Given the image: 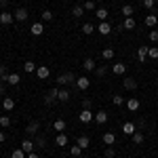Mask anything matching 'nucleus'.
Listing matches in <instances>:
<instances>
[{
	"label": "nucleus",
	"mask_w": 158,
	"mask_h": 158,
	"mask_svg": "<svg viewBox=\"0 0 158 158\" xmlns=\"http://www.w3.org/2000/svg\"><path fill=\"white\" fill-rule=\"evenodd\" d=\"M78 118H80V122H85V124H89V122H91L93 118H95V114H93V112H91L89 108H85L82 112H80V114H78Z\"/></svg>",
	"instance_id": "obj_1"
},
{
	"label": "nucleus",
	"mask_w": 158,
	"mask_h": 158,
	"mask_svg": "<svg viewBox=\"0 0 158 158\" xmlns=\"http://www.w3.org/2000/svg\"><path fill=\"white\" fill-rule=\"evenodd\" d=\"M76 86H78L80 91H86V89L91 86V80H89V76H78V78H76Z\"/></svg>",
	"instance_id": "obj_2"
},
{
	"label": "nucleus",
	"mask_w": 158,
	"mask_h": 158,
	"mask_svg": "<svg viewBox=\"0 0 158 158\" xmlns=\"http://www.w3.org/2000/svg\"><path fill=\"white\" fill-rule=\"evenodd\" d=\"M13 21H15V15H13V13H6V11L0 13V23L2 25H11Z\"/></svg>",
	"instance_id": "obj_3"
},
{
	"label": "nucleus",
	"mask_w": 158,
	"mask_h": 158,
	"mask_svg": "<svg viewBox=\"0 0 158 158\" xmlns=\"http://www.w3.org/2000/svg\"><path fill=\"white\" fill-rule=\"evenodd\" d=\"M30 32H32V36H42V34H44V25H42V21H36V23H32Z\"/></svg>",
	"instance_id": "obj_4"
},
{
	"label": "nucleus",
	"mask_w": 158,
	"mask_h": 158,
	"mask_svg": "<svg viewBox=\"0 0 158 158\" xmlns=\"http://www.w3.org/2000/svg\"><path fill=\"white\" fill-rule=\"evenodd\" d=\"M53 93H55L57 101H63V103H65V101L70 99V91H65V89H55Z\"/></svg>",
	"instance_id": "obj_5"
},
{
	"label": "nucleus",
	"mask_w": 158,
	"mask_h": 158,
	"mask_svg": "<svg viewBox=\"0 0 158 158\" xmlns=\"http://www.w3.org/2000/svg\"><path fill=\"white\" fill-rule=\"evenodd\" d=\"M49 74H51V70L47 68V65H38V68H36V76L40 78V80H47Z\"/></svg>",
	"instance_id": "obj_6"
},
{
	"label": "nucleus",
	"mask_w": 158,
	"mask_h": 158,
	"mask_svg": "<svg viewBox=\"0 0 158 158\" xmlns=\"http://www.w3.org/2000/svg\"><path fill=\"white\" fill-rule=\"evenodd\" d=\"M74 80H76L74 74H61V76H57V85H70Z\"/></svg>",
	"instance_id": "obj_7"
},
{
	"label": "nucleus",
	"mask_w": 158,
	"mask_h": 158,
	"mask_svg": "<svg viewBox=\"0 0 158 158\" xmlns=\"http://www.w3.org/2000/svg\"><path fill=\"white\" fill-rule=\"evenodd\" d=\"M112 72L116 74V76H124L127 74V63H114L112 65Z\"/></svg>",
	"instance_id": "obj_8"
},
{
	"label": "nucleus",
	"mask_w": 158,
	"mask_h": 158,
	"mask_svg": "<svg viewBox=\"0 0 158 158\" xmlns=\"http://www.w3.org/2000/svg\"><path fill=\"white\" fill-rule=\"evenodd\" d=\"M34 148H36V143H34L32 139H23V141H21V150H23L25 154H30V152H34Z\"/></svg>",
	"instance_id": "obj_9"
},
{
	"label": "nucleus",
	"mask_w": 158,
	"mask_h": 158,
	"mask_svg": "<svg viewBox=\"0 0 158 158\" xmlns=\"http://www.w3.org/2000/svg\"><path fill=\"white\" fill-rule=\"evenodd\" d=\"M2 108H4V112H11V110L15 108V99L9 97V95H6V97H2Z\"/></svg>",
	"instance_id": "obj_10"
},
{
	"label": "nucleus",
	"mask_w": 158,
	"mask_h": 158,
	"mask_svg": "<svg viewBox=\"0 0 158 158\" xmlns=\"http://www.w3.org/2000/svg\"><path fill=\"white\" fill-rule=\"evenodd\" d=\"M13 15H15V21H25L30 13H27V9H17V11L13 13Z\"/></svg>",
	"instance_id": "obj_11"
},
{
	"label": "nucleus",
	"mask_w": 158,
	"mask_h": 158,
	"mask_svg": "<svg viewBox=\"0 0 158 158\" xmlns=\"http://www.w3.org/2000/svg\"><path fill=\"white\" fill-rule=\"evenodd\" d=\"M97 32L101 34V36H108L110 32H112V25H110L108 21H101V23H99V27H97Z\"/></svg>",
	"instance_id": "obj_12"
},
{
	"label": "nucleus",
	"mask_w": 158,
	"mask_h": 158,
	"mask_svg": "<svg viewBox=\"0 0 158 158\" xmlns=\"http://www.w3.org/2000/svg\"><path fill=\"white\" fill-rule=\"evenodd\" d=\"M19 82H21V76H19V74H9V76H6V85L17 86Z\"/></svg>",
	"instance_id": "obj_13"
},
{
	"label": "nucleus",
	"mask_w": 158,
	"mask_h": 158,
	"mask_svg": "<svg viewBox=\"0 0 158 158\" xmlns=\"http://www.w3.org/2000/svg\"><path fill=\"white\" fill-rule=\"evenodd\" d=\"M95 122H99V124H106V122H108V112H106V110H99L97 114H95Z\"/></svg>",
	"instance_id": "obj_14"
},
{
	"label": "nucleus",
	"mask_w": 158,
	"mask_h": 158,
	"mask_svg": "<svg viewBox=\"0 0 158 158\" xmlns=\"http://www.w3.org/2000/svg\"><path fill=\"white\" fill-rule=\"evenodd\" d=\"M95 17H97L99 21H108V9H103V6H97V11H95Z\"/></svg>",
	"instance_id": "obj_15"
},
{
	"label": "nucleus",
	"mask_w": 158,
	"mask_h": 158,
	"mask_svg": "<svg viewBox=\"0 0 158 158\" xmlns=\"http://www.w3.org/2000/svg\"><path fill=\"white\" fill-rule=\"evenodd\" d=\"M103 143H106V146H114V143H116V135L112 133V131L103 133Z\"/></svg>",
	"instance_id": "obj_16"
},
{
	"label": "nucleus",
	"mask_w": 158,
	"mask_h": 158,
	"mask_svg": "<svg viewBox=\"0 0 158 158\" xmlns=\"http://www.w3.org/2000/svg\"><path fill=\"white\" fill-rule=\"evenodd\" d=\"M55 143L59 148H65L68 146V135L65 133H57V137H55Z\"/></svg>",
	"instance_id": "obj_17"
},
{
	"label": "nucleus",
	"mask_w": 158,
	"mask_h": 158,
	"mask_svg": "<svg viewBox=\"0 0 158 158\" xmlns=\"http://www.w3.org/2000/svg\"><path fill=\"white\" fill-rule=\"evenodd\" d=\"M148 51H150V47H139V49H137V59L141 61V63L148 59Z\"/></svg>",
	"instance_id": "obj_18"
},
{
	"label": "nucleus",
	"mask_w": 158,
	"mask_h": 158,
	"mask_svg": "<svg viewBox=\"0 0 158 158\" xmlns=\"http://www.w3.org/2000/svg\"><path fill=\"white\" fill-rule=\"evenodd\" d=\"M127 108L131 110V112H137V110H139V99H137V97H131L129 101H127Z\"/></svg>",
	"instance_id": "obj_19"
},
{
	"label": "nucleus",
	"mask_w": 158,
	"mask_h": 158,
	"mask_svg": "<svg viewBox=\"0 0 158 158\" xmlns=\"http://www.w3.org/2000/svg\"><path fill=\"white\" fill-rule=\"evenodd\" d=\"M122 133H124V135H131V137H133V133H135V124H133V122H124V124H122Z\"/></svg>",
	"instance_id": "obj_20"
},
{
	"label": "nucleus",
	"mask_w": 158,
	"mask_h": 158,
	"mask_svg": "<svg viewBox=\"0 0 158 158\" xmlns=\"http://www.w3.org/2000/svg\"><path fill=\"white\" fill-rule=\"evenodd\" d=\"M122 85H124V89H127V91H135V89H137L135 78H124V82H122Z\"/></svg>",
	"instance_id": "obj_21"
},
{
	"label": "nucleus",
	"mask_w": 158,
	"mask_h": 158,
	"mask_svg": "<svg viewBox=\"0 0 158 158\" xmlns=\"http://www.w3.org/2000/svg\"><path fill=\"white\" fill-rule=\"evenodd\" d=\"M146 25H148V27H154V25H158V17L154 15V13H150V15L146 17Z\"/></svg>",
	"instance_id": "obj_22"
},
{
	"label": "nucleus",
	"mask_w": 158,
	"mask_h": 158,
	"mask_svg": "<svg viewBox=\"0 0 158 158\" xmlns=\"http://www.w3.org/2000/svg\"><path fill=\"white\" fill-rule=\"evenodd\" d=\"M40 131V124L38 122H32V124H27V129H25V133L27 135H36Z\"/></svg>",
	"instance_id": "obj_23"
},
{
	"label": "nucleus",
	"mask_w": 158,
	"mask_h": 158,
	"mask_svg": "<svg viewBox=\"0 0 158 158\" xmlns=\"http://www.w3.org/2000/svg\"><path fill=\"white\" fill-rule=\"evenodd\" d=\"M82 68H85L86 72H93V70H95V59H91V57L85 59V61H82Z\"/></svg>",
	"instance_id": "obj_24"
},
{
	"label": "nucleus",
	"mask_w": 158,
	"mask_h": 158,
	"mask_svg": "<svg viewBox=\"0 0 158 158\" xmlns=\"http://www.w3.org/2000/svg\"><path fill=\"white\" fill-rule=\"evenodd\" d=\"M76 143H78V146H80V148H82V150H85V148H89V146H91V139H89L86 135H80Z\"/></svg>",
	"instance_id": "obj_25"
},
{
	"label": "nucleus",
	"mask_w": 158,
	"mask_h": 158,
	"mask_svg": "<svg viewBox=\"0 0 158 158\" xmlns=\"http://www.w3.org/2000/svg\"><path fill=\"white\" fill-rule=\"evenodd\" d=\"M122 30H135V19H133V17H124Z\"/></svg>",
	"instance_id": "obj_26"
},
{
	"label": "nucleus",
	"mask_w": 158,
	"mask_h": 158,
	"mask_svg": "<svg viewBox=\"0 0 158 158\" xmlns=\"http://www.w3.org/2000/svg\"><path fill=\"white\" fill-rule=\"evenodd\" d=\"M53 129H55L57 133H61V131H65V120H61V118H57V120L53 122Z\"/></svg>",
	"instance_id": "obj_27"
},
{
	"label": "nucleus",
	"mask_w": 158,
	"mask_h": 158,
	"mask_svg": "<svg viewBox=\"0 0 158 158\" xmlns=\"http://www.w3.org/2000/svg\"><path fill=\"white\" fill-rule=\"evenodd\" d=\"M101 57H103L106 61H112V59H114V49H110V47H108V49H103V51H101Z\"/></svg>",
	"instance_id": "obj_28"
},
{
	"label": "nucleus",
	"mask_w": 158,
	"mask_h": 158,
	"mask_svg": "<svg viewBox=\"0 0 158 158\" xmlns=\"http://www.w3.org/2000/svg\"><path fill=\"white\" fill-rule=\"evenodd\" d=\"M143 139H146V135L141 131H135L133 133V143H143Z\"/></svg>",
	"instance_id": "obj_29"
},
{
	"label": "nucleus",
	"mask_w": 158,
	"mask_h": 158,
	"mask_svg": "<svg viewBox=\"0 0 158 158\" xmlns=\"http://www.w3.org/2000/svg\"><path fill=\"white\" fill-rule=\"evenodd\" d=\"M23 70H25L27 74L36 72V63H34V61H25V63H23Z\"/></svg>",
	"instance_id": "obj_30"
},
{
	"label": "nucleus",
	"mask_w": 158,
	"mask_h": 158,
	"mask_svg": "<svg viewBox=\"0 0 158 158\" xmlns=\"http://www.w3.org/2000/svg\"><path fill=\"white\" fill-rule=\"evenodd\" d=\"M82 6H85V11H91V13H95V11H97V4H95L93 0H86Z\"/></svg>",
	"instance_id": "obj_31"
},
{
	"label": "nucleus",
	"mask_w": 158,
	"mask_h": 158,
	"mask_svg": "<svg viewBox=\"0 0 158 158\" xmlns=\"http://www.w3.org/2000/svg\"><path fill=\"white\" fill-rule=\"evenodd\" d=\"M93 32H95V25H93V23H85V25H82V34L91 36Z\"/></svg>",
	"instance_id": "obj_32"
},
{
	"label": "nucleus",
	"mask_w": 158,
	"mask_h": 158,
	"mask_svg": "<svg viewBox=\"0 0 158 158\" xmlns=\"http://www.w3.org/2000/svg\"><path fill=\"white\" fill-rule=\"evenodd\" d=\"M70 154H72L74 158H78L80 154H82V148H80L78 143H76V146H72V148H70Z\"/></svg>",
	"instance_id": "obj_33"
},
{
	"label": "nucleus",
	"mask_w": 158,
	"mask_h": 158,
	"mask_svg": "<svg viewBox=\"0 0 158 158\" xmlns=\"http://www.w3.org/2000/svg\"><path fill=\"white\" fill-rule=\"evenodd\" d=\"M72 15L76 17V19H78V17H82V15H85V6H74V9H72Z\"/></svg>",
	"instance_id": "obj_34"
},
{
	"label": "nucleus",
	"mask_w": 158,
	"mask_h": 158,
	"mask_svg": "<svg viewBox=\"0 0 158 158\" xmlns=\"http://www.w3.org/2000/svg\"><path fill=\"white\" fill-rule=\"evenodd\" d=\"M27 154H25L21 148H17V150H13V154H11V158H25Z\"/></svg>",
	"instance_id": "obj_35"
},
{
	"label": "nucleus",
	"mask_w": 158,
	"mask_h": 158,
	"mask_svg": "<svg viewBox=\"0 0 158 158\" xmlns=\"http://www.w3.org/2000/svg\"><path fill=\"white\" fill-rule=\"evenodd\" d=\"M122 15H124V17H133V6H131V4H124V6H122Z\"/></svg>",
	"instance_id": "obj_36"
},
{
	"label": "nucleus",
	"mask_w": 158,
	"mask_h": 158,
	"mask_svg": "<svg viewBox=\"0 0 158 158\" xmlns=\"http://www.w3.org/2000/svg\"><path fill=\"white\" fill-rule=\"evenodd\" d=\"M9 124H11V116H9V114H4V116H0V127H4V129H6Z\"/></svg>",
	"instance_id": "obj_37"
},
{
	"label": "nucleus",
	"mask_w": 158,
	"mask_h": 158,
	"mask_svg": "<svg viewBox=\"0 0 158 158\" xmlns=\"http://www.w3.org/2000/svg\"><path fill=\"white\" fill-rule=\"evenodd\" d=\"M148 57H150V59H158V47H150V51H148Z\"/></svg>",
	"instance_id": "obj_38"
},
{
	"label": "nucleus",
	"mask_w": 158,
	"mask_h": 158,
	"mask_svg": "<svg viewBox=\"0 0 158 158\" xmlns=\"http://www.w3.org/2000/svg\"><path fill=\"white\" fill-rule=\"evenodd\" d=\"M112 101H114V106H124V97L122 95H112Z\"/></svg>",
	"instance_id": "obj_39"
},
{
	"label": "nucleus",
	"mask_w": 158,
	"mask_h": 158,
	"mask_svg": "<svg viewBox=\"0 0 158 158\" xmlns=\"http://www.w3.org/2000/svg\"><path fill=\"white\" fill-rule=\"evenodd\" d=\"M40 19H42V21H51V19H53V13L51 11H42L40 13Z\"/></svg>",
	"instance_id": "obj_40"
},
{
	"label": "nucleus",
	"mask_w": 158,
	"mask_h": 158,
	"mask_svg": "<svg viewBox=\"0 0 158 158\" xmlns=\"http://www.w3.org/2000/svg\"><path fill=\"white\" fill-rule=\"evenodd\" d=\"M114 156H116V150H114L112 146H108L106 148V158H114Z\"/></svg>",
	"instance_id": "obj_41"
},
{
	"label": "nucleus",
	"mask_w": 158,
	"mask_h": 158,
	"mask_svg": "<svg viewBox=\"0 0 158 158\" xmlns=\"http://www.w3.org/2000/svg\"><path fill=\"white\" fill-rule=\"evenodd\" d=\"M6 76H9V74H6V68H4V65H0V80H2V82H6Z\"/></svg>",
	"instance_id": "obj_42"
},
{
	"label": "nucleus",
	"mask_w": 158,
	"mask_h": 158,
	"mask_svg": "<svg viewBox=\"0 0 158 158\" xmlns=\"http://www.w3.org/2000/svg\"><path fill=\"white\" fill-rule=\"evenodd\" d=\"M141 4H143L146 9H154V4H156V2H154V0H141Z\"/></svg>",
	"instance_id": "obj_43"
},
{
	"label": "nucleus",
	"mask_w": 158,
	"mask_h": 158,
	"mask_svg": "<svg viewBox=\"0 0 158 158\" xmlns=\"http://www.w3.org/2000/svg\"><path fill=\"white\" fill-rule=\"evenodd\" d=\"M150 40H152V42H158V30H152V32H150Z\"/></svg>",
	"instance_id": "obj_44"
},
{
	"label": "nucleus",
	"mask_w": 158,
	"mask_h": 158,
	"mask_svg": "<svg viewBox=\"0 0 158 158\" xmlns=\"http://www.w3.org/2000/svg\"><path fill=\"white\" fill-rule=\"evenodd\" d=\"M36 146H38V148H44V146H47V141H44V139H42V137H38Z\"/></svg>",
	"instance_id": "obj_45"
},
{
	"label": "nucleus",
	"mask_w": 158,
	"mask_h": 158,
	"mask_svg": "<svg viewBox=\"0 0 158 158\" xmlns=\"http://www.w3.org/2000/svg\"><path fill=\"white\" fill-rule=\"evenodd\" d=\"M82 108H89V110H91V99H82Z\"/></svg>",
	"instance_id": "obj_46"
},
{
	"label": "nucleus",
	"mask_w": 158,
	"mask_h": 158,
	"mask_svg": "<svg viewBox=\"0 0 158 158\" xmlns=\"http://www.w3.org/2000/svg\"><path fill=\"white\" fill-rule=\"evenodd\" d=\"M2 85H6V82H2V80H0V97H4V86Z\"/></svg>",
	"instance_id": "obj_47"
},
{
	"label": "nucleus",
	"mask_w": 158,
	"mask_h": 158,
	"mask_svg": "<svg viewBox=\"0 0 158 158\" xmlns=\"http://www.w3.org/2000/svg\"><path fill=\"white\" fill-rule=\"evenodd\" d=\"M106 74V68H97V76H103Z\"/></svg>",
	"instance_id": "obj_48"
},
{
	"label": "nucleus",
	"mask_w": 158,
	"mask_h": 158,
	"mask_svg": "<svg viewBox=\"0 0 158 158\" xmlns=\"http://www.w3.org/2000/svg\"><path fill=\"white\" fill-rule=\"evenodd\" d=\"M4 139H6V133H4V131H0V143H2Z\"/></svg>",
	"instance_id": "obj_49"
},
{
	"label": "nucleus",
	"mask_w": 158,
	"mask_h": 158,
	"mask_svg": "<svg viewBox=\"0 0 158 158\" xmlns=\"http://www.w3.org/2000/svg\"><path fill=\"white\" fill-rule=\"evenodd\" d=\"M27 158H38V154H36V152H30V154H27Z\"/></svg>",
	"instance_id": "obj_50"
},
{
	"label": "nucleus",
	"mask_w": 158,
	"mask_h": 158,
	"mask_svg": "<svg viewBox=\"0 0 158 158\" xmlns=\"http://www.w3.org/2000/svg\"><path fill=\"white\" fill-rule=\"evenodd\" d=\"M154 2H158V0H154Z\"/></svg>",
	"instance_id": "obj_51"
}]
</instances>
